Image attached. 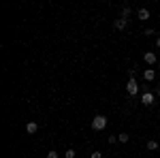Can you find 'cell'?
<instances>
[{"label": "cell", "instance_id": "cell-1", "mask_svg": "<svg viewBox=\"0 0 160 158\" xmlns=\"http://www.w3.org/2000/svg\"><path fill=\"white\" fill-rule=\"evenodd\" d=\"M92 128H94V130H105V128H107V118H105V115H94Z\"/></svg>", "mask_w": 160, "mask_h": 158}, {"label": "cell", "instance_id": "cell-2", "mask_svg": "<svg viewBox=\"0 0 160 158\" xmlns=\"http://www.w3.org/2000/svg\"><path fill=\"white\" fill-rule=\"evenodd\" d=\"M126 92H128L130 96H137V94H139V84L135 81V77L128 79V84H126Z\"/></svg>", "mask_w": 160, "mask_h": 158}, {"label": "cell", "instance_id": "cell-3", "mask_svg": "<svg viewBox=\"0 0 160 158\" xmlns=\"http://www.w3.org/2000/svg\"><path fill=\"white\" fill-rule=\"evenodd\" d=\"M154 100H156V94H154V92H143V94H141V103H143L145 107L154 105Z\"/></svg>", "mask_w": 160, "mask_h": 158}, {"label": "cell", "instance_id": "cell-4", "mask_svg": "<svg viewBox=\"0 0 160 158\" xmlns=\"http://www.w3.org/2000/svg\"><path fill=\"white\" fill-rule=\"evenodd\" d=\"M143 60L148 62L149 66H154V64H156V62H158V56H156V54H154V51H145V54H143Z\"/></svg>", "mask_w": 160, "mask_h": 158}, {"label": "cell", "instance_id": "cell-5", "mask_svg": "<svg viewBox=\"0 0 160 158\" xmlns=\"http://www.w3.org/2000/svg\"><path fill=\"white\" fill-rule=\"evenodd\" d=\"M126 26H128V19H126V17H118V19L113 22V28H115V30H126Z\"/></svg>", "mask_w": 160, "mask_h": 158}, {"label": "cell", "instance_id": "cell-6", "mask_svg": "<svg viewBox=\"0 0 160 158\" xmlns=\"http://www.w3.org/2000/svg\"><path fill=\"white\" fill-rule=\"evenodd\" d=\"M37 130H38V124L34 120H30L28 124H26V133H28V135H34Z\"/></svg>", "mask_w": 160, "mask_h": 158}, {"label": "cell", "instance_id": "cell-7", "mask_svg": "<svg viewBox=\"0 0 160 158\" xmlns=\"http://www.w3.org/2000/svg\"><path fill=\"white\" fill-rule=\"evenodd\" d=\"M137 17H139L141 22H145V19H149V9H145V7H141V9L137 11Z\"/></svg>", "mask_w": 160, "mask_h": 158}, {"label": "cell", "instance_id": "cell-8", "mask_svg": "<svg viewBox=\"0 0 160 158\" xmlns=\"http://www.w3.org/2000/svg\"><path fill=\"white\" fill-rule=\"evenodd\" d=\"M143 79H145V81H154V79H156V71H154V69H145V71H143Z\"/></svg>", "mask_w": 160, "mask_h": 158}, {"label": "cell", "instance_id": "cell-9", "mask_svg": "<svg viewBox=\"0 0 160 158\" xmlns=\"http://www.w3.org/2000/svg\"><path fill=\"white\" fill-rule=\"evenodd\" d=\"M148 150L149 152H156V150H158V141H156V139H149L148 141Z\"/></svg>", "mask_w": 160, "mask_h": 158}, {"label": "cell", "instance_id": "cell-10", "mask_svg": "<svg viewBox=\"0 0 160 158\" xmlns=\"http://www.w3.org/2000/svg\"><path fill=\"white\" fill-rule=\"evenodd\" d=\"M128 139H130V135H128V133H120V135H118V141H120V143H128Z\"/></svg>", "mask_w": 160, "mask_h": 158}, {"label": "cell", "instance_id": "cell-11", "mask_svg": "<svg viewBox=\"0 0 160 158\" xmlns=\"http://www.w3.org/2000/svg\"><path fill=\"white\" fill-rule=\"evenodd\" d=\"M130 13H132V9H130L128 4H124V7H122V17H126V19H128V15H130Z\"/></svg>", "mask_w": 160, "mask_h": 158}, {"label": "cell", "instance_id": "cell-12", "mask_svg": "<svg viewBox=\"0 0 160 158\" xmlns=\"http://www.w3.org/2000/svg\"><path fill=\"white\" fill-rule=\"evenodd\" d=\"M64 158H77V152L71 147V150H66V152H64Z\"/></svg>", "mask_w": 160, "mask_h": 158}, {"label": "cell", "instance_id": "cell-13", "mask_svg": "<svg viewBox=\"0 0 160 158\" xmlns=\"http://www.w3.org/2000/svg\"><path fill=\"white\" fill-rule=\"evenodd\" d=\"M143 34H145V37H154V34H156V30H152V28H148V30H143Z\"/></svg>", "mask_w": 160, "mask_h": 158}, {"label": "cell", "instance_id": "cell-14", "mask_svg": "<svg viewBox=\"0 0 160 158\" xmlns=\"http://www.w3.org/2000/svg\"><path fill=\"white\" fill-rule=\"evenodd\" d=\"M47 158H58V152H56V150H51V152H47Z\"/></svg>", "mask_w": 160, "mask_h": 158}, {"label": "cell", "instance_id": "cell-15", "mask_svg": "<svg viewBox=\"0 0 160 158\" xmlns=\"http://www.w3.org/2000/svg\"><path fill=\"white\" fill-rule=\"evenodd\" d=\"M90 158H102V154H100V152H94V154H92Z\"/></svg>", "mask_w": 160, "mask_h": 158}, {"label": "cell", "instance_id": "cell-16", "mask_svg": "<svg viewBox=\"0 0 160 158\" xmlns=\"http://www.w3.org/2000/svg\"><path fill=\"white\" fill-rule=\"evenodd\" d=\"M154 94H156V96H160V85L156 88V90H154Z\"/></svg>", "mask_w": 160, "mask_h": 158}, {"label": "cell", "instance_id": "cell-17", "mask_svg": "<svg viewBox=\"0 0 160 158\" xmlns=\"http://www.w3.org/2000/svg\"><path fill=\"white\" fill-rule=\"evenodd\" d=\"M156 47H158V49H160V37H158V38H156Z\"/></svg>", "mask_w": 160, "mask_h": 158}]
</instances>
